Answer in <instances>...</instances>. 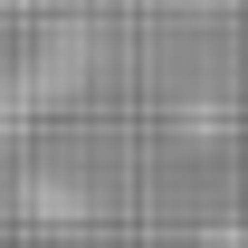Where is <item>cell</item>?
Segmentation results:
<instances>
[{"mask_svg":"<svg viewBox=\"0 0 248 248\" xmlns=\"http://www.w3.org/2000/svg\"><path fill=\"white\" fill-rule=\"evenodd\" d=\"M0 10H10V0H0Z\"/></svg>","mask_w":248,"mask_h":248,"instance_id":"obj_1","label":"cell"}]
</instances>
